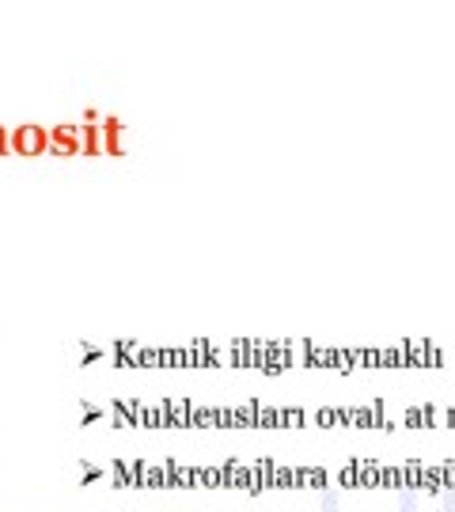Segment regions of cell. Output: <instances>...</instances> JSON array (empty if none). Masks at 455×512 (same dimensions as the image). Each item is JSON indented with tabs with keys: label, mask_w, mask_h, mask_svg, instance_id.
<instances>
[{
	"label": "cell",
	"mask_w": 455,
	"mask_h": 512,
	"mask_svg": "<svg viewBox=\"0 0 455 512\" xmlns=\"http://www.w3.org/2000/svg\"><path fill=\"white\" fill-rule=\"evenodd\" d=\"M0 152H12V137L4 129H0Z\"/></svg>",
	"instance_id": "3"
},
{
	"label": "cell",
	"mask_w": 455,
	"mask_h": 512,
	"mask_svg": "<svg viewBox=\"0 0 455 512\" xmlns=\"http://www.w3.org/2000/svg\"><path fill=\"white\" fill-rule=\"evenodd\" d=\"M50 148V133L42 126H23L12 133V152H23V156H38Z\"/></svg>",
	"instance_id": "1"
},
{
	"label": "cell",
	"mask_w": 455,
	"mask_h": 512,
	"mask_svg": "<svg viewBox=\"0 0 455 512\" xmlns=\"http://www.w3.org/2000/svg\"><path fill=\"white\" fill-rule=\"evenodd\" d=\"M50 152H80V141H76V133L73 129H54L50 133Z\"/></svg>",
	"instance_id": "2"
}]
</instances>
